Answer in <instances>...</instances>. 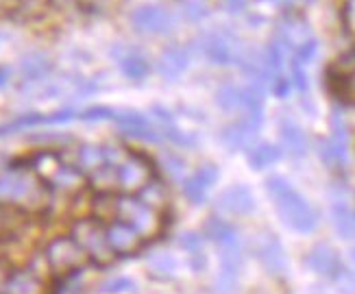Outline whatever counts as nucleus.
Returning a JSON list of instances; mask_svg holds the SVG:
<instances>
[{"instance_id":"1","label":"nucleus","mask_w":355,"mask_h":294,"mask_svg":"<svg viewBox=\"0 0 355 294\" xmlns=\"http://www.w3.org/2000/svg\"><path fill=\"white\" fill-rule=\"evenodd\" d=\"M51 203V188L28 164L13 166L0 175V205L18 207L24 211H42Z\"/></svg>"},{"instance_id":"2","label":"nucleus","mask_w":355,"mask_h":294,"mask_svg":"<svg viewBox=\"0 0 355 294\" xmlns=\"http://www.w3.org/2000/svg\"><path fill=\"white\" fill-rule=\"evenodd\" d=\"M116 220L131 225L142 240H153L162 234L164 229V216L162 211L153 209L144 200L137 196H118L116 203Z\"/></svg>"},{"instance_id":"3","label":"nucleus","mask_w":355,"mask_h":294,"mask_svg":"<svg viewBox=\"0 0 355 294\" xmlns=\"http://www.w3.org/2000/svg\"><path fill=\"white\" fill-rule=\"evenodd\" d=\"M268 185H270V194L275 196L277 205H279L282 218L286 220L288 227L299 231V234H310V231L316 229V216H314V211L307 207L284 181L275 179Z\"/></svg>"},{"instance_id":"4","label":"nucleus","mask_w":355,"mask_h":294,"mask_svg":"<svg viewBox=\"0 0 355 294\" xmlns=\"http://www.w3.org/2000/svg\"><path fill=\"white\" fill-rule=\"evenodd\" d=\"M44 257L49 261L51 273L57 277H66V275H72L74 270H81L87 261L85 251L76 244V240L66 238V236L53 238L49 244H46Z\"/></svg>"},{"instance_id":"5","label":"nucleus","mask_w":355,"mask_h":294,"mask_svg":"<svg viewBox=\"0 0 355 294\" xmlns=\"http://www.w3.org/2000/svg\"><path fill=\"white\" fill-rule=\"evenodd\" d=\"M72 238L85 251L87 259L96 264H110L116 257L110 242H107V231L101 220H79L72 227Z\"/></svg>"},{"instance_id":"6","label":"nucleus","mask_w":355,"mask_h":294,"mask_svg":"<svg viewBox=\"0 0 355 294\" xmlns=\"http://www.w3.org/2000/svg\"><path fill=\"white\" fill-rule=\"evenodd\" d=\"M120 190L140 192L148 181H153V166L142 155H127V159L118 166Z\"/></svg>"},{"instance_id":"7","label":"nucleus","mask_w":355,"mask_h":294,"mask_svg":"<svg viewBox=\"0 0 355 294\" xmlns=\"http://www.w3.org/2000/svg\"><path fill=\"white\" fill-rule=\"evenodd\" d=\"M105 231H107V242H110L114 255H133L140 251L142 238L131 225L122 220H114L105 227Z\"/></svg>"},{"instance_id":"8","label":"nucleus","mask_w":355,"mask_h":294,"mask_svg":"<svg viewBox=\"0 0 355 294\" xmlns=\"http://www.w3.org/2000/svg\"><path fill=\"white\" fill-rule=\"evenodd\" d=\"M3 294H46V282L31 266L18 268L5 277Z\"/></svg>"},{"instance_id":"9","label":"nucleus","mask_w":355,"mask_h":294,"mask_svg":"<svg viewBox=\"0 0 355 294\" xmlns=\"http://www.w3.org/2000/svg\"><path fill=\"white\" fill-rule=\"evenodd\" d=\"M307 266H310L314 273H318L322 277H334V279L343 273L340 257H338V253L329 244H316L310 251V255H307Z\"/></svg>"},{"instance_id":"10","label":"nucleus","mask_w":355,"mask_h":294,"mask_svg":"<svg viewBox=\"0 0 355 294\" xmlns=\"http://www.w3.org/2000/svg\"><path fill=\"white\" fill-rule=\"evenodd\" d=\"M255 251H257L261 266H264L268 273H272V275H284L286 273V268H288L286 253L282 249V244L277 242L275 238H270V236L261 238L257 242V246H255Z\"/></svg>"},{"instance_id":"11","label":"nucleus","mask_w":355,"mask_h":294,"mask_svg":"<svg viewBox=\"0 0 355 294\" xmlns=\"http://www.w3.org/2000/svg\"><path fill=\"white\" fill-rule=\"evenodd\" d=\"M137 196H140L146 205H150L153 209H157V211H164L166 205H168V190H166V185L157 179H153L148 181L144 188L137 192Z\"/></svg>"},{"instance_id":"12","label":"nucleus","mask_w":355,"mask_h":294,"mask_svg":"<svg viewBox=\"0 0 355 294\" xmlns=\"http://www.w3.org/2000/svg\"><path fill=\"white\" fill-rule=\"evenodd\" d=\"M207 234L209 238L218 244V249H236V246H240L238 242V234L236 229L227 225V223H218V220H211L209 227H207Z\"/></svg>"},{"instance_id":"13","label":"nucleus","mask_w":355,"mask_h":294,"mask_svg":"<svg viewBox=\"0 0 355 294\" xmlns=\"http://www.w3.org/2000/svg\"><path fill=\"white\" fill-rule=\"evenodd\" d=\"M225 211H231V214H249L251 207H253V200L251 196L246 194L244 190H234V192H227L220 203H218Z\"/></svg>"},{"instance_id":"14","label":"nucleus","mask_w":355,"mask_h":294,"mask_svg":"<svg viewBox=\"0 0 355 294\" xmlns=\"http://www.w3.org/2000/svg\"><path fill=\"white\" fill-rule=\"evenodd\" d=\"M118 127L122 133H127V135H133V137H144V140H150V133H148V127H146V122L140 118V116H133V114H122L118 116Z\"/></svg>"},{"instance_id":"15","label":"nucleus","mask_w":355,"mask_h":294,"mask_svg":"<svg viewBox=\"0 0 355 294\" xmlns=\"http://www.w3.org/2000/svg\"><path fill=\"white\" fill-rule=\"evenodd\" d=\"M334 220H336V229L343 238H355V216L349 214V209L345 207H336L334 211Z\"/></svg>"},{"instance_id":"16","label":"nucleus","mask_w":355,"mask_h":294,"mask_svg":"<svg viewBox=\"0 0 355 294\" xmlns=\"http://www.w3.org/2000/svg\"><path fill=\"white\" fill-rule=\"evenodd\" d=\"M101 290L105 294H125V292H131L135 290V284L129 279V277H112V279H107Z\"/></svg>"},{"instance_id":"17","label":"nucleus","mask_w":355,"mask_h":294,"mask_svg":"<svg viewBox=\"0 0 355 294\" xmlns=\"http://www.w3.org/2000/svg\"><path fill=\"white\" fill-rule=\"evenodd\" d=\"M185 194H188V198L194 200V203L203 200V196H205V181H203V177L190 179L188 183H185Z\"/></svg>"},{"instance_id":"18","label":"nucleus","mask_w":355,"mask_h":294,"mask_svg":"<svg viewBox=\"0 0 355 294\" xmlns=\"http://www.w3.org/2000/svg\"><path fill=\"white\" fill-rule=\"evenodd\" d=\"M181 246H183V249L185 251H198L200 249V246H203V242H200V238L196 236V234H183L181 236Z\"/></svg>"},{"instance_id":"19","label":"nucleus","mask_w":355,"mask_h":294,"mask_svg":"<svg viewBox=\"0 0 355 294\" xmlns=\"http://www.w3.org/2000/svg\"><path fill=\"white\" fill-rule=\"evenodd\" d=\"M110 116H112L110 110H89V112L83 114V118L87 122H92V120H103V118H110Z\"/></svg>"},{"instance_id":"20","label":"nucleus","mask_w":355,"mask_h":294,"mask_svg":"<svg viewBox=\"0 0 355 294\" xmlns=\"http://www.w3.org/2000/svg\"><path fill=\"white\" fill-rule=\"evenodd\" d=\"M5 79H7V72L3 70V72H0V85H3V81H5Z\"/></svg>"},{"instance_id":"21","label":"nucleus","mask_w":355,"mask_h":294,"mask_svg":"<svg viewBox=\"0 0 355 294\" xmlns=\"http://www.w3.org/2000/svg\"><path fill=\"white\" fill-rule=\"evenodd\" d=\"M0 231H3V223H0Z\"/></svg>"},{"instance_id":"22","label":"nucleus","mask_w":355,"mask_h":294,"mask_svg":"<svg viewBox=\"0 0 355 294\" xmlns=\"http://www.w3.org/2000/svg\"><path fill=\"white\" fill-rule=\"evenodd\" d=\"M0 294H3V290H0Z\"/></svg>"}]
</instances>
